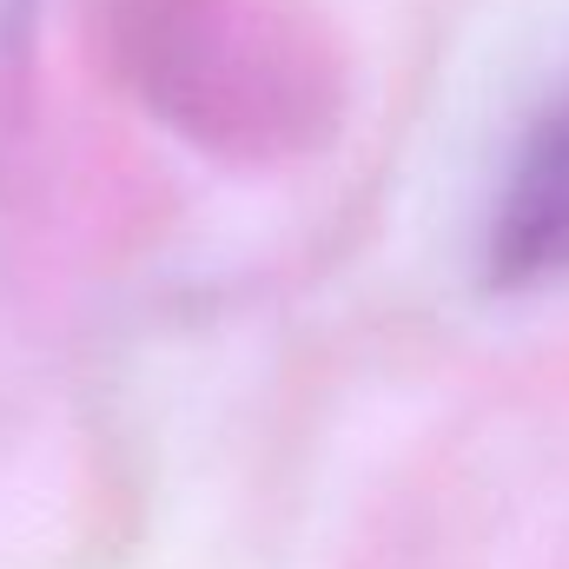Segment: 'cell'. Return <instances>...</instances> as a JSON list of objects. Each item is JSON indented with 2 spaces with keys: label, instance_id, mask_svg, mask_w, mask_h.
<instances>
[{
  "label": "cell",
  "instance_id": "6da1fadb",
  "mask_svg": "<svg viewBox=\"0 0 569 569\" xmlns=\"http://www.w3.org/2000/svg\"><path fill=\"white\" fill-rule=\"evenodd\" d=\"M569 279V93L523 133L483 226V284L537 291Z\"/></svg>",
  "mask_w": 569,
  "mask_h": 569
}]
</instances>
